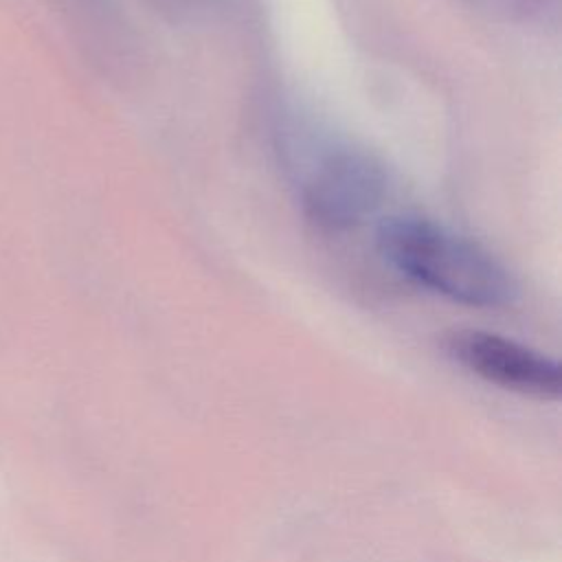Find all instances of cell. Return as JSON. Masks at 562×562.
Here are the masks:
<instances>
[{
  "label": "cell",
  "instance_id": "1",
  "mask_svg": "<svg viewBox=\"0 0 562 562\" xmlns=\"http://www.w3.org/2000/svg\"><path fill=\"white\" fill-rule=\"evenodd\" d=\"M375 241L397 272L450 301L503 307L518 294L514 277L487 250L426 217H386Z\"/></svg>",
  "mask_w": 562,
  "mask_h": 562
},
{
  "label": "cell",
  "instance_id": "3",
  "mask_svg": "<svg viewBox=\"0 0 562 562\" xmlns=\"http://www.w3.org/2000/svg\"><path fill=\"white\" fill-rule=\"evenodd\" d=\"M443 347L454 362L490 384L533 400L560 397V364L512 338L481 329H457L443 338Z\"/></svg>",
  "mask_w": 562,
  "mask_h": 562
},
{
  "label": "cell",
  "instance_id": "2",
  "mask_svg": "<svg viewBox=\"0 0 562 562\" xmlns=\"http://www.w3.org/2000/svg\"><path fill=\"white\" fill-rule=\"evenodd\" d=\"M386 173L360 149L327 154L303 187V209L312 222L329 231H345L364 222L382 202Z\"/></svg>",
  "mask_w": 562,
  "mask_h": 562
}]
</instances>
